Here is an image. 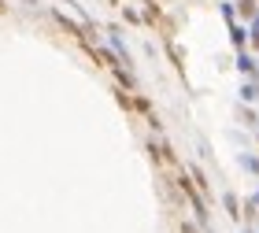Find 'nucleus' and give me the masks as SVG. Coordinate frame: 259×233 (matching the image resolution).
Segmentation results:
<instances>
[{
  "instance_id": "2",
  "label": "nucleus",
  "mask_w": 259,
  "mask_h": 233,
  "mask_svg": "<svg viewBox=\"0 0 259 233\" xmlns=\"http://www.w3.org/2000/svg\"><path fill=\"white\" fill-rule=\"evenodd\" d=\"M182 233H196V229H193V226H182Z\"/></svg>"
},
{
  "instance_id": "1",
  "label": "nucleus",
  "mask_w": 259,
  "mask_h": 233,
  "mask_svg": "<svg viewBox=\"0 0 259 233\" xmlns=\"http://www.w3.org/2000/svg\"><path fill=\"white\" fill-rule=\"evenodd\" d=\"M148 152L156 156L159 163H174V156H170V152H167V148H163V145H148Z\"/></svg>"
},
{
  "instance_id": "3",
  "label": "nucleus",
  "mask_w": 259,
  "mask_h": 233,
  "mask_svg": "<svg viewBox=\"0 0 259 233\" xmlns=\"http://www.w3.org/2000/svg\"><path fill=\"white\" fill-rule=\"evenodd\" d=\"M255 44H259V33H255Z\"/></svg>"
}]
</instances>
